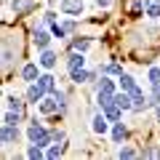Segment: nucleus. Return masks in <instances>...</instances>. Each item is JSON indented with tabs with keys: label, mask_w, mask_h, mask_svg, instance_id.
Here are the masks:
<instances>
[{
	"label": "nucleus",
	"mask_w": 160,
	"mask_h": 160,
	"mask_svg": "<svg viewBox=\"0 0 160 160\" xmlns=\"http://www.w3.org/2000/svg\"><path fill=\"white\" fill-rule=\"evenodd\" d=\"M118 86H120V91L131 93V96H133V93H139V91H142V88L136 86V80H133L131 75H126V72H120V75H118Z\"/></svg>",
	"instance_id": "obj_6"
},
{
	"label": "nucleus",
	"mask_w": 160,
	"mask_h": 160,
	"mask_svg": "<svg viewBox=\"0 0 160 160\" xmlns=\"http://www.w3.org/2000/svg\"><path fill=\"white\" fill-rule=\"evenodd\" d=\"M64 149H67V144H64V142H56V144H48V147H46V158H62V155H64Z\"/></svg>",
	"instance_id": "obj_17"
},
{
	"label": "nucleus",
	"mask_w": 160,
	"mask_h": 160,
	"mask_svg": "<svg viewBox=\"0 0 160 160\" xmlns=\"http://www.w3.org/2000/svg\"><path fill=\"white\" fill-rule=\"evenodd\" d=\"M53 99L59 102V112H64V109H67V96H64V91H53Z\"/></svg>",
	"instance_id": "obj_28"
},
{
	"label": "nucleus",
	"mask_w": 160,
	"mask_h": 160,
	"mask_svg": "<svg viewBox=\"0 0 160 160\" xmlns=\"http://www.w3.org/2000/svg\"><path fill=\"white\" fill-rule=\"evenodd\" d=\"M118 158H120V160H123V158H126V160H128V158H136V149H131V147H120Z\"/></svg>",
	"instance_id": "obj_30"
},
{
	"label": "nucleus",
	"mask_w": 160,
	"mask_h": 160,
	"mask_svg": "<svg viewBox=\"0 0 160 160\" xmlns=\"http://www.w3.org/2000/svg\"><path fill=\"white\" fill-rule=\"evenodd\" d=\"M88 48H91V38H75L72 40V51H83L86 53Z\"/></svg>",
	"instance_id": "obj_18"
},
{
	"label": "nucleus",
	"mask_w": 160,
	"mask_h": 160,
	"mask_svg": "<svg viewBox=\"0 0 160 160\" xmlns=\"http://www.w3.org/2000/svg\"><path fill=\"white\" fill-rule=\"evenodd\" d=\"M19 139V126H8V123H3L0 126V147L3 144H11Z\"/></svg>",
	"instance_id": "obj_7"
},
{
	"label": "nucleus",
	"mask_w": 160,
	"mask_h": 160,
	"mask_svg": "<svg viewBox=\"0 0 160 160\" xmlns=\"http://www.w3.org/2000/svg\"><path fill=\"white\" fill-rule=\"evenodd\" d=\"M24 96H27V102H29V104H38L40 99L46 96V88H43L38 80H35V83H29V86H27V93H24Z\"/></svg>",
	"instance_id": "obj_8"
},
{
	"label": "nucleus",
	"mask_w": 160,
	"mask_h": 160,
	"mask_svg": "<svg viewBox=\"0 0 160 160\" xmlns=\"http://www.w3.org/2000/svg\"><path fill=\"white\" fill-rule=\"evenodd\" d=\"M19 120H22V112H13V109L3 115V123H8V126H19Z\"/></svg>",
	"instance_id": "obj_20"
},
{
	"label": "nucleus",
	"mask_w": 160,
	"mask_h": 160,
	"mask_svg": "<svg viewBox=\"0 0 160 160\" xmlns=\"http://www.w3.org/2000/svg\"><path fill=\"white\" fill-rule=\"evenodd\" d=\"M126 136H128V128L123 126V123H120V120H115L112 123V142H126Z\"/></svg>",
	"instance_id": "obj_13"
},
{
	"label": "nucleus",
	"mask_w": 160,
	"mask_h": 160,
	"mask_svg": "<svg viewBox=\"0 0 160 160\" xmlns=\"http://www.w3.org/2000/svg\"><path fill=\"white\" fill-rule=\"evenodd\" d=\"M38 112L40 115H56L59 112V102L53 99V93H46V96L38 102Z\"/></svg>",
	"instance_id": "obj_4"
},
{
	"label": "nucleus",
	"mask_w": 160,
	"mask_h": 160,
	"mask_svg": "<svg viewBox=\"0 0 160 160\" xmlns=\"http://www.w3.org/2000/svg\"><path fill=\"white\" fill-rule=\"evenodd\" d=\"M120 72H123V67H120L118 62H109V64L102 67V75H120Z\"/></svg>",
	"instance_id": "obj_24"
},
{
	"label": "nucleus",
	"mask_w": 160,
	"mask_h": 160,
	"mask_svg": "<svg viewBox=\"0 0 160 160\" xmlns=\"http://www.w3.org/2000/svg\"><path fill=\"white\" fill-rule=\"evenodd\" d=\"M155 118H158V123H160V104L155 107Z\"/></svg>",
	"instance_id": "obj_35"
},
{
	"label": "nucleus",
	"mask_w": 160,
	"mask_h": 160,
	"mask_svg": "<svg viewBox=\"0 0 160 160\" xmlns=\"http://www.w3.org/2000/svg\"><path fill=\"white\" fill-rule=\"evenodd\" d=\"M69 75H72L75 83H88V80H96V72H88L86 67H83V69H72Z\"/></svg>",
	"instance_id": "obj_14"
},
{
	"label": "nucleus",
	"mask_w": 160,
	"mask_h": 160,
	"mask_svg": "<svg viewBox=\"0 0 160 160\" xmlns=\"http://www.w3.org/2000/svg\"><path fill=\"white\" fill-rule=\"evenodd\" d=\"M27 158H29V160H40V158H46V149L38 147V144H32V147L27 149Z\"/></svg>",
	"instance_id": "obj_21"
},
{
	"label": "nucleus",
	"mask_w": 160,
	"mask_h": 160,
	"mask_svg": "<svg viewBox=\"0 0 160 160\" xmlns=\"http://www.w3.org/2000/svg\"><path fill=\"white\" fill-rule=\"evenodd\" d=\"M91 131L99 133V136H104V133L109 131V120H107V115H104V112H96L91 118Z\"/></svg>",
	"instance_id": "obj_5"
},
{
	"label": "nucleus",
	"mask_w": 160,
	"mask_h": 160,
	"mask_svg": "<svg viewBox=\"0 0 160 160\" xmlns=\"http://www.w3.org/2000/svg\"><path fill=\"white\" fill-rule=\"evenodd\" d=\"M96 6L99 8H109V6H112V0H96Z\"/></svg>",
	"instance_id": "obj_33"
},
{
	"label": "nucleus",
	"mask_w": 160,
	"mask_h": 160,
	"mask_svg": "<svg viewBox=\"0 0 160 160\" xmlns=\"http://www.w3.org/2000/svg\"><path fill=\"white\" fill-rule=\"evenodd\" d=\"M147 3H149V0H133V3H131V13H133V16H139V13L147 8Z\"/></svg>",
	"instance_id": "obj_26"
},
{
	"label": "nucleus",
	"mask_w": 160,
	"mask_h": 160,
	"mask_svg": "<svg viewBox=\"0 0 160 160\" xmlns=\"http://www.w3.org/2000/svg\"><path fill=\"white\" fill-rule=\"evenodd\" d=\"M56 53H53L51 51V48H46V51H40V59H38V64H40V67H43V69H53V67H56Z\"/></svg>",
	"instance_id": "obj_9"
},
{
	"label": "nucleus",
	"mask_w": 160,
	"mask_h": 160,
	"mask_svg": "<svg viewBox=\"0 0 160 160\" xmlns=\"http://www.w3.org/2000/svg\"><path fill=\"white\" fill-rule=\"evenodd\" d=\"M51 38H53V35L48 32L46 27H38V29L32 32V43H35V48H38V51H46V48L51 46Z\"/></svg>",
	"instance_id": "obj_3"
},
{
	"label": "nucleus",
	"mask_w": 160,
	"mask_h": 160,
	"mask_svg": "<svg viewBox=\"0 0 160 160\" xmlns=\"http://www.w3.org/2000/svg\"><path fill=\"white\" fill-rule=\"evenodd\" d=\"M38 83H40L43 88H46V93H53V91H56V80H53V75H51V72L38 75Z\"/></svg>",
	"instance_id": "obj_16"
},
{
	"label": "nucleus",
	"mask_w": 160,
	"mask_h": 160,
	"mask_svg": "<svg viewBox=\"0 0 160 160\" xmlns=\"http://www.w3.org/2000/svg\"><path fill=\"white\" fill-rule=\"evenodd\" d=\"M27 139H29L32 144H38V147H43V149H46L48 144L53 142L51 131H48L43 123H38V120H32V123H29V128H27Z\"/></svg>",
	"instance_id": "obj_1"
},
{
	"label": "nucleus",
	"mask_w": 160,
	"mask_h": 160,
	"mask_svg": "<svg viewBox=\"0 0 160 160\" xmlns=\"http://www.w3.org/2000/svg\"><path fill=\"white\" fill-rule=\"evenodd\" d=\"M158 3H160V0H158Z\"/></svg>",
	"instance_id": "obj_37"
},
{
	"label": "nucleus",
	"mask_w": 160,
	"mask_h": 160,
	"mask_svg": "<svg viewBox=\"0 0 160 160\" xmlns=\"http://www.w3.org/2000/svg\"><path fill=\"white\" fill-rule=\"evenodd\" d=\"M0 96H3V91H0Z\"/></svg>",
	"instance_id": "obj_36"
},
{
	"label": "nucleus",
	"mask_w": 160,
	"mask_h": 160,
	"mask_svg": "<svg viewBox=\"0 0 160 160\" xmlns=\"http://www.w3.org/2000/svg\"><path fill=\"white\" fill-rule=\"evenodd\" d=\"M13 13H16V16H19V13H27L29 11V8H32V0H13Z\"/></svg>",
	"instance_id": "obj_19"
},
{
	"label": "nucleus",
	"mask_w": 160,
	"mask_h": 160,
	"mask_svg": "<svg viewBox=\"0 0 160 160\" xmlns=\"http://www.w3.org/2000/svg\"><path fill=\"white\" fill-rule=\"evenodd\" d=\"M51 35H53V38H67V35H69V29L64 27V24L53 22V24H51Z\"/></svg>",
	"instance_id": "obj_22"
},
{
	"label": "nucleus",
	"mask_w": 160,
	"mask_h": 160,
	"mask_svg": "<svg viewBox=\"0 0 160 160\" xmlns=\"http://www.w3.org/2000/svg\"><path fill=\"white\" fill-rule=\"evenodd\" d=\"M8 109H13V112H24V102L19 96H11V99H8Z\"/></svg>",
	"instance_id": "obj_25"
},
{
	"label": "nucleus",
	"mask_w": 160,
	"mask_h": 160,
	"mask_svg": "<svg viewBox=\"0 0 160 160\" xmlns=\"http://www.w3.org/2000/svg\"><path fill=\"white\" fill-rule=\"evenodd\" d=\"M112 102L118 104V107L123 109V112H126V109H131L133 99H131V93H126V91H115V93H112Z\"/></svg>",
	"instance_id": "obj_11"
},
{
	"label": "nucleus",
	"mask_w": 160,
	"mask_h": 160,
	"mask_svg": "<svg viewBox=\"0 0 160 160\" xmlns=\"http://www.w3.org/2000/svg\"><path fill=\"white\" fill-rule=\"evenodd\" d=\"M59 11H62L64 16H80V13L86 11V3H83V0H62V3H59Z\"/></svg>",
	"instance_id": "obj_2"
},
{
	"label": "nucleus",
	"mask_w": 160,
	"mask_h": 160,
	"mask_svg": "<svg viewBox=\"0 0 160 160\" xmlns=\"http://www.w3.org/2000/svg\"><path fill=\"white\" fill-rule=\"evenodd\" d=\"M144 155H147V158H160V149H147Z\"/></svg>",
	"instance_id": "obj_34"
},
{
	"label": "nucleus",
	"mask_w": 160,
	"mask_h": 160,
	"mask_svg": "<svg viewBox=\"0 0 160 160\" xmlns=\"http://www.w3.org/2000/svg\"><path fill=\"white\" fill-rule=\"evenodd\" d=\"M38 64H32V62H29V64H24V67H22V80H27V83H35V80H38Z\"/></svg>",
	"instance_id": "obj_15"
},
{
	"label": "nucleus",
	"mask_w": 160,
	"mask_h": 160,
	"mask_svg": "<svg viewBox=\"0 0 160 160\" xmlns=\"http://www.w3.org/2000/svg\"><path fill=\"white\" fill-rule=\"evenodd\" d=\"M51 136H53V142H67V133L64 131H51Z\"/></svg>",
	"instance_id": "obj_32"
},
{
	"label": "nucleus",
	"mask_w": 160,
	"mask_h": 160,
	"mask_svg": "<svg viewBox=\"0 0 160 160\" xmlns=\"http://www.w3.org/2000/svg\"><path fill=\"white\" fill-rule=\"evenodd\" d=\"M53 22H56V13H53V11H46V13H43V27H51Z\"/></svg>",
	"instance_id": "obj_31"
},
{
	"label": "nucleus",
	"mask_w": 160,
	"mask_h": 160,
	"mask_svg": "<svg viewBox=\"0 0 160 160\" xmlns=\"http://www.w3.org/2000/svg\"><path fill=\"white\" fill-rule=\"evenodd\" d=\"M147 80L152 83V86H158V83H160V67H149V72H147Z\"/></svg>",
	"instance_id": "obj_27"
},
{
	"label": "nucleus",
	"mask_w": 160,
	"mask_h": 160,
	"mask_svg": "<svg viewBox=\"0 0 160 160\" xmlns=\"http://www.w3.org/2000/svg\"><path fill=\"white\" fill-rule=\"evenodd\" d=\"M115 91H118L115 80H109V78H102V80H96V93H104V96H112Z\"/></svg>",
	"instance_id": "obj_12"
},
{
	"label": "nucleus",
	"mask_w": 160,
	"mask_h": 160,
	"mask_svg": "<svg viewBox=\"0 0 160 160\" xmlns=\"http://www.w3.org/2000/svg\"><path fill=\"white\" fill-rule=\"evenodd\" d=\"M149 104H152V107H158V104H160V83H158V86H152V96H149Z\"/></svg>",
	"instance_id": "obj_29"
},
{
	"label": "nucleus",
	"mask_w": 160,
	"mask_h": 160,
	"mask_svg": "<svg viewBox=\"0 0 160 160\" xmlns=\"http://www.w3.org/2000/svg\"><path fill=\"white\" fill-rule=\"evenodd\" d=\"M144 13H147L149 19H160V3H158V0H155V3H147Z\"/></svg>",
	"instance_id": "obj_23"
},
{
	"label": "nucleus",
	"mask_w": 160,
	"mask_h": 160,
	"mask_svg": "<svg viewBox=\"0 0 160 160\" xmlns=\"http://www.w3.org/2000/svg\"><path fill=\"white\" fill-rule=\"evenodd\" d=\"M86 67V56H83V51H72L67 56V69L72 72V69H83Z\"/></svg>",
	"instance_id": "obj_10"
}]
</instances>
